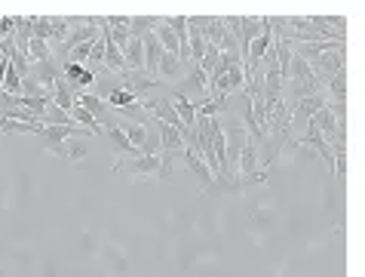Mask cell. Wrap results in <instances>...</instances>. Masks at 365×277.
<instances>
[{
    "label": "cell",
    "mask_w": 365,
    "mask_h": 277,
    "mask_svg": "<svg viewBox=\"0 0 365 277\" xmlns=\"http://www.w3.org/2000/svg\"><path fill=\"white\" fill-rule=\"evenodd\" d=\"M172 108H175V114L181 118V123L188 129H193V120H197V111H193V102L188 96H181V92H175L172 96Z\"/></svg>",
    "instance_id": "13"
},
{
    "label": "cell",
    "mask_w": 365,
    "mask_h": 277,
    "mask_svg": "<svg viewBox=\"0 0 365 277\" xmlns=\"http://www.w3.org/2000/svg\"><path fill=\"white\" fill-rule=\"evenodd\" d=\"M3 92H10V96H22V77L19 71L10 65L6 68V80H3Z\"/></svg>",
    "instance_id": "23"
},
{
    "label": "cell",
    "mask_w": 365,
    "mask_h": 277,
    "mask_svg": "<svg viewBox=\"0 0 365 277\" xmlns=\"http://www.w3.org/2000/svg\"><path fill=\"white\" fill-rule=\"evenodd\" d=\"M325 105H329V102H325V96H322V92H320V96H307V99H301V102H295L292 105V120L295 118H313V114L316 111H320V108H325Z\"/></svg>",
    "instance_id": "11"
},
{
    "label": "cell",
    "mask_w": 365,
    "mask_h": 277,
    "mask_svg": "<svg viewBox=\"0 0 365 277\" xmlns=\"http://www.w3.org/2000/svg\"><path fill=\"white\" fill-rule=\"evenodd\" d=\"M107 142H111L114 154H123V157H142V151H138L135 145H132L129 138L123 136V129H120V120L114 123V127H107ZM123 157H120V160H123Z\"/></svg>",
    "instance_id": "6"
},
{
    "label": "cell",
    "mask_w": 365,
    "mask_h": 277,
    "mask_svg": "<svg viewBox=\"0 0 365 277\" xmlns=\"http://www.w3.org/2000/svg\"><path fill=\"white\" fill-rule=\"evenodd\" d=\"M310 68H313V74L320 77V80L325 83L329 77H335L344 71V50H332V52H322L320 59H313V62H307Z\"/></svg>",
    "instance_id": "2"
},
{
    "label": "cell",
    "mask_w": 365,
    "mask_h": 277,
    "mask_svg": "<svg viewBox=\"0 0 365 277\" xmlns=\"http://www.w3.org/2000/svg\"><path fill=\"white\" fill-rule=\"evenodd\" d=\"M46 59H52L50 43H46V41H37V37H31V43H28V62L34 65V62H46Z\"/></svg>",
    "instance_id": "21"
},
{
    "label": "cell",
    "mask_w": 365,
    "mask_h": 277,
    "mask_svg": "<svg viewBox=\"0 0 365 277\" xmlns=\"http://www.w3.org/2000/svg\"><path fill=\"white\" fill-rule=\"evenodd\" d=\"M154 127H157V133H160V151H181L184 148V138L178 129H172L169 123H160L157 118H154Z\"/></svg>",
    "instance_id": "9"
},
{
    "label": "cell",
    "mask_w": 365,
    "mask_h": 277,
    "mask_svg": "<svg viewBox=\"0 0 365 277\" xmlns=\"http://www.w3.org/2000/svg\"><path fill=\"white\" fill-rule=\"evenodd\" d=\"M325 87H329L332 99H335V105H344L347 102V77H344V71L335 74V77H329V80H325Z\"/></svg>",
    "instance_id": "18"
},
{
    "label": "cell",
    "mask_w": 365,
    "mask_h": 277,
    "mask_svg": "<svg viewBox=\"0 0 365 277\" xmlns=\"http://www.w3.org/2000/svg\"><path fill=\"white\" fill-rule=\"evenodd\" d=\"M120 169H126L135 179H144L151 173H160V154H142V157H132L126 164H114V173H120Z\"/></svg>",
    "instance_id": "3"
},
{
    "label": "cell",
    "mask_w": 365,
    "mask_h": 277,
    "mask_svg": "<svg viewBox=\"0 0 365 277\" xmlns=\"http://www.w3.org/2000/svg\"><path fill=\"white\" fill-rule=\"evenodd\" d=\"M105 99H107V105H111L114 111H123V108H129V105L138 102V96H132V92L120 90V87H111V90L105 92Z\"/></svg>",
    "instance_id": "14"
},
{
    "label": "cell",
    "mask_w": 365,
    "mask_h": 277,
    "mask_svg": "<svg viewBox=\"0 0 365 277\" xmlns=\"http://www.w3.org/2000/svg\"><path fill=\"white\" fill-rule=\"evenodd\" d=\"M292 77H295V80H304V77H313V68H310V65H307V62L301 59V56H292V65H289V80H292Z\"/></svg>",
    "instance_id": "22"
},
{
    "label": "cell",
    "mask_w": 365,
    "mask_h": 277,
    "mask_svg": "<svg viewBox=\"0 0 365 277\" xmlns=\"http://www.w3.org/2000/svg\"><path fill=\"white\" fill-rule=\"evenodd\" d=\"M181 157H184V164H188L193 169V176L200 179V194H206L209 188H212V182H215V176L209 173V166L203 164V157L197 154V148H184L181 151Z\"/></svg>",
    "instance_id": "4"
},
{
    "label": "cell",
    "mask_w": 365,
    "mask_h": 277,
    "mask_svg": "<svg viewBox=\"0 0 365 277\" xmlns=\"http://www.w3.org/2000/svg\"><path fill=\"white\" fill-rule=\"evenodd\" d=\"M154 37H157L160 46H163V50H166V52H172V56H178V41H175V34H172V31H169L166 22L154 28Z\"/></svg>",
    "instance_id": "20"
},
{
    "label": "cell",
    "mask_w": 365,
    "mask_h": 277,
    "mask_svg": "<svg viewBox=\"0 0 365 277\" xmlns=\"http://www.w3.org/2000/svg\"><path fill=\"white\" fill-rule=\"evenodd\" d=\"M34 37L50 43V15H34Z\"/></svg>",
    "instance_id": "25"
},
{
    "label": "cell",
    "mask_w": 365,
    "mask_h": 277,
    "mask_svg": "<svg viewBox=\"0 0 365 277\" xmlns=\"http://www.w3.org/2000/svg\"><path fill=\"white\" fill-rule=\"evenodd\" d=\"M160 80H154L147 71H123V80H120V90H126L132 92V96H142L144 90H151V87H157Z\"/></svg>",
    "instance_id": "5"
},
{
    "label": "cell",
    "mask_w": 365,
    "mask_h": 277,
    "mask_svg": "<svg viewBox=\"0 0 365 277\" xmlns=\"http://www.w3.org/2000/svg\"><path fill=\"white\" fill-rule=\"evenodd\" d=\"M37 136H40V145L50 154H59V157L71 160V154H68V148H65V138H71V136H96V133L77 127V123H68V127H40V133H37Z\"/></svg>",
    "instance_id": "1"
},
{
    "label": "cell",
    "mask_w": 365,
    "mask_h": 277,
    "mask_svg": "<svg viewBox=\"0 0 365 277\" xmlns=\"http://www.w3.org/2000/svg\"><path fill=\"white\" fill-rule=\"evenodd\" d=\"M123 62H126V71H144V43L142 37H132L123 50Z\"/></svg>",
    "instance_id": "10"
},
{
    "label": "cell",
    "mask_w": 365,
    "mask_h": 277,
    "mask_svg": "<svg viewBox=\"0 0 365 277\" xmlns=\"http://www.w3.org/2000/svg\"><path fill=\"white\" fill-rule=\"evenodd\" d=\"M142 43H144V71L154 77V74H157L160 59H163V52H166V50H163L160 41H157V37H154V31H151V34H144V37H142Z\"/></svg>",
    "instance_id": "7"
},
{
    "label": "cell",
    "mask_w": 365,
    "mask_h": 277,
    "mask_svg": "<svg viewBox=\"0 0 365 277\" xmlns=\"http://www.w3.org/2000/svg\"><path fill=\"white\" fill-rule=\"evenodd\" d=\"M40 123H43V127H68V123H74V120H71V114H65L59 105H52V99H50V105H46Z\"/></svg>",
    "instance_id": "16"
},
{
    "label": "cell",
    "mask_w": 365,
    "mask_h": 277,
    "mask_svg": "<svg viewBox=\"0 0 365 277\" xmlns=\"http://www.w3.org/2000/svg\"><path fill=\"white\" fill-rule=\"evenodd\" d=\"M172 160H175V151H160V182H169L172 179Z\"/></svg>",
    "instance_id": "24"
},
{
    "label": "cell",
    "mask_w": 365,
    "mask_h": 277,
    "mask_svg": "<svg viewBox=\"0 0 365 277\" xmlns=\"http://www.w3.org/2000/svg\"><path fill=\"white\" fill-rule=\"evenodd\" d=\"M126 25H129V34H132V37H144V34H151V31L157 28L160 22L151 19V15H132Z\"/></svg>",
    "instance_id": "17"
},
{
    "label": "cell",
    "mask_w": 365,
    "mask_h": 277,
    "mask_svg": "<svg viewBox=\"0 0 365 277\" xmlns=\"http://www.w3.org/2000/svg\"><path fill=\"white\" fill-rule=\"evenodd\" d=\"M71 120L77 123V127H83V129H89V133H102V127H98V120L92 118L89 111H83L80 105H74L71 108Z\"/></svg>",
    "instance_id": "19"
},
{
    "label": "cell",
    "mask_w": 365,
    "mask_h": 277,
    "mask_svg": "<svg viewBox=\"0 0 365 277\" xmlns=\"http://www.w3.org/2000/svg\"><path fill=\"white\" fill-rule=\"evenodd\" d=\"M31 77H34L40 87L52 90V83H56L61 74H59V65H56V62L46 59V62H34V65H31Z\"/></svg>",
    "instance_id": "8"
},
{
    "label": "cell",
    "mask_w": 365,
    "mask_h": 277,
    "mask_svg": "<svg viewBox=\"0 0 365 277\" xmlns=\"http://www.w3.org/2000/svg\"><path fill=\"white\" fill-rule=\"evenodd\" d=\"M52 105H59L65 114H71V108H74V90L68 87L65 77H59V80L52 83Z\"/></svg>",
    "instance_id": "12"
},
{
    "label": "cell",
    "mask_w": 365,
    "mask_h": 277,
    "mask_svg": "<svg viewBox=\"0 0 365 277\" xmlns=\"http://www.w3.org/2000/svg\"><path fill=\"white\" fill-rule=\"evenodd\" d=\"M157 74H160V77H166V80H178V77H181V59L172 56V52H163Z\"/></svg>",
    "instance_id": "15"
}]
</instances>
